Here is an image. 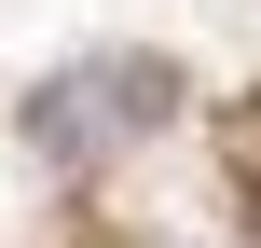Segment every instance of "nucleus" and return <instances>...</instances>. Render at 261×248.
<instances>
[{
  "label": "nucleus",
  "mask_w": 261,
  "mask_h": 248,
  "mask_svg": "<svg viewBox=\"0 0 261 248\" xmlns=\"http://www.w3.org/2000/svg\"><path fill=\"white\" fill-rule=\"evenodd\" d=\"M165 110V69H138V55H96V69H69L28 124H41V152H110L124 124H151Z\"/></svg>",
  "instance_id": "f257e3e1"
}]
</instances>
